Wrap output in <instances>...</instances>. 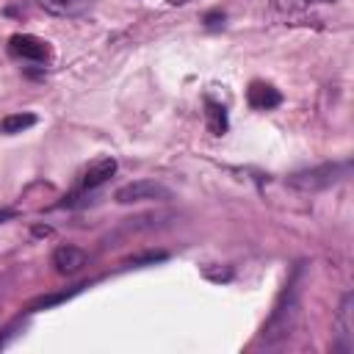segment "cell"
Masks as SVG:
<instances>
[{
    "mask_svg": "<svg viewBox=\"0 0 354 354\" xmlns=\"http://www.w3.org/2000/svg\"><path fill=\"white\" fill-rule=\"evenodd\" d=\"M296 315H299V293H296V285H288V290L279 296V301L274 304L268 321L263 324V332H260V340L274 346L279 340H285L293 326H296Z\"/></svg>",
    "mask_w": 354,
    "mask_h": 354,
    "instance_id": "obj_1",
    "label": "cell"
},
{
    "mask_svg": "<svg viewBox=\"0 0 354 354\" xmlns=\"http://www.w3.org/2000/svg\"><path fill=\"white\" fill-rule=\"evenodd\" d=\"M348 174H351V163L348 160H343V163H321V166H313V169L290 174L288 185L296 188V191H321V188H329V185L346 180Z\"/></svg>",
    "mask_w": 354,
    "mask_h": 354,
    "instance_id": "obj_2",
    "label": "cell"
},
{
    "mask_svg": "<svg viewBox=\"0 0 354 354\" xmlns=\"http://www.w3.org/2000/svg\"><path fill=\"white\" fill-rule=\"evenodd\" d=\"M169 196H171V191L163 183H155V180H136V183H127L116 191V202H122V205L160 202V199H169Z\"/></svg>",
    "mask_w": 354,
    "mask_h": 354,
    "instance_id": "obj_3",
    "label": "cell"
},
{
    "mask_svg": "<svg viewBox=\"0 0 354 354\" xmlns=\"http://www.w3.org/2000/svg\"><path fill=\"white\" fill-rule=\"evenodd\" d=\"M8 53L19 61H36V64H44L50 58V44L39 36H30V33H14L8 39Z\"/></svg>",
    "mask_w": 354,
    "mask_h": 354,
    "instance_id": "obj_4",
    "label": "cell"
},
{
    "mask_svg": "<svg viewBox=\"0 0 354 354\" xmlns=\"http://www.w3.org/2000/svg\"><path fill=\"white\" fill-rule=\"evenodd\" d=\"M246 100H249V105H252L254 111H271V108H277V105L282 102V94H279L271 83L254 80V83H249V88H246Z\"/></svg>",
    "mask_w": 354,
    "mask_h": 354,
    "instance_id": "obj_5",
    "label": "cell"
},
{
    "mask_svg": "<svg viewBox=\"0 0 354 354\" xmlns=\"http://www.w3.org/2000/svg\"><path fill=\"white\" fill-rule=\"evenodd\" d=\"M53 266L58 274H77L86 266V252L72 243H64L53 252Z\"/></svg>",
    "mask_w": 354,
    "mask_h": 354,
    "instance_id": "obj_6",
    "label": "cell"
},
{
    "mask_svg": "<svg viewBox=\"0 0 354 354\" xmlns=\"http://www.w3.org/2000/svg\"><path fill=\"white\" fill-rule=\"evenodd\" d=\"M113 171H116V160H113V158H100V160H94V163L86 169V174H83V188H100L105 180L113 177Z\"/></svg>",
    "mask_w": 354,
    "mask_h": 354,
    "instance_id": "obj_7",
    "label": "cell"
},
{
    "mask_svg": "<svg viewBox=\"0 0 354 354\" xmlns=\"http://www.w3.org/2000/svg\"><path fill=\"white\" fill-rule=\"evenodd\" d=\"M36 3L53 17H80L91 6V0H36Z\"/></svg>",
    "mask_w": 354,
    "mask_h": 354,
    "instance_id": "obj_8",
    "label": "cell"
},
{
    "mask_svg": "<svg viewBox=\"0 0 354 354\" xmlns=\"http://www.w3.org/2000/svg\"><path fill=\"white\" fill-rule=\"evenodd\" d=\"M205 116H207V130L213 136H224L227 133V111H224V105L207 100L205 102Z\"/></svg>",
    "mask_w": 354,
    "mask_h": 354,
    "instance_id": "obj_9",
    "label": "cell"
},
{
    "mask_svg": "<svg viewBox=\"0 0 354 354\" xmlns=\"http://www.w3.org/2000/svg\"><path fill=\"white\" fill-rule=\"evenodd\" d=\"M33 124H36V116H33V113H8V116L0 122V133L17 136V133H22V130H28V127H33Z\"/></svg>",
    "mask_w": 354,
    "mask_h": 354,
    "instance_id": "obj_10",
    "label": "cell"
},
{
    "mask_svg": "<svg viewBox=\"0 0 354 354\" xmlns=\"http://www.w3.org/2000/svg\"><path fill=\"white\" fill-rule=\"evenodd\" d=\"M351 304H354V296L346 293L343 296V304H340V315H337L340 337H346V351H351V346H354V340H351Z\"/></svg>",
    "mask_w": 354,
    "mask_h": 354,
    "instance_id": "obj_11",
    "label": "cell"
},
{
    "mask_svg": "<svg viewBox=\"0 0 354 354\" xmlns=\"http://www.w3.org/2000/svg\"><path fill=\"white\" fill-rule=\"evenodd\" d=\"M80 288H83V285H77V288H72V290H61V293H53V296H41V299H36V301L30 304V310H47V307H53V304H61V301L72 299V296H75Z\"/></svg>",
    "mask_w": 354,
    "mask_h": 354,
    "instance_id": "obj_12",
    "label": "cell"
},
{
    "mask_svg": "<svg viewBox=\"0 0 354 354\" xmlns=\"http://www.w3.org/2000/svg\"><path fill=\"white\" fill-rule=\"evenodd\" d=\"M205 22H207V28H218V25L224 22V14H218V11H210V14L205 17Z\"/></svg>",
    "mask_w": 354,
    "mask_h": 354,
    "instance_id": "obj_13",
    "label": "cell"
},
{
    "mask_svg": "<svg viewBox=\"0 0 354 354\" xmlns=\"http://www.w3.org/2000/svg\"><path fill=\"white\" fill-rule=\"evenodd\" d=\"M14 216V210H0V224L6 221V218H11Z\"/></svg>",
    "mask_w": 354,
    "mask_h": 354,
    "instance_id": "obj_14",
    "label": "cell"
},
{
    "mask_svg": "<svg viewBox=\"0 0 354 354\" xmlns=\"http://www.w3.org/2000/svg\"><path fill=\"white\" fill-rule=\"evenodd\" d=\"M33 232H36V235H47V232H50V227H36Z\"/></svg>",
    "mask_w": 354,
    "mask_h": 354,
    "instance_id": "obj_15",
    "label": "cell"
},
{
    "mask_svg": "<svg viewBox=\"0 0 354 354\" xmlns=\"http://www.w3.org/2000/svg\"><path fill=\"white\" fill-rule=\"evenodd\" d=\"M171 6H180V3H188V0H169Z\"/></svg>",
    "mask_w": 354,
    "mask_h": 354,
    "instance_id": "obj_16",
    "label": "cell"
},
{
    "mask_svg": "<svg viewBox=\"0 0 354 354\" xmlns=\"http://www.w3.org/2000/svg\"><path fill=\"white\" fill-rule=\"evenodd\" d=\"M324 3H329V0H324Z\"/></svg>",
    "mask_w": 354,
    "mask_h": 354,
    "instance_id": "obj_17",
    "label": "cell"
}]
</instances>
